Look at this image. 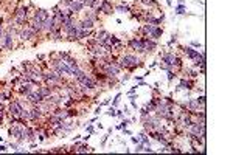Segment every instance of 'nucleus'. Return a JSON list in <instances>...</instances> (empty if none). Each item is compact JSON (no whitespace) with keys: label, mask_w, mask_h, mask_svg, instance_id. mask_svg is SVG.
I'll use <instances>...</instances> for the list:
<instances>
[{"label":"nucleus","mask_w":233,"mask_h":155,"mask_svg":"<svg viewBox=\"0 0 233 155\" xmlns=\"http://www.w3.org/2000/svg\"><path fill=\"white\" fill-rule=\"evenodd\" d=\"M145 147H143V144H140V143H137V149H135V152H142Z\"/></svg>","instance_id":"c756f323"},{"label":"nucleus","mask_w":233,"mask_h":155,"mask_svg":"<svg viewBox=\"0 0 233 155\" xmlns=\"http://www.w3.org/2000/svg\"><path fill=\"white\" fill-rule=\"evenodd\" d=\"M100 112H101V106H100V107H97V110H95V113H97V115H98V113H100Z\"/></svg>","instance_id":"58836bf2"},{"label":"nucleus","mask_w":233,"mask_h":155,"mask_svg":"<svg viewBox=\"0 0 233 155\" xmlns=\"http://www.w3.org/2000/svg\"><path fill=\"white\" fill-rule=\"evenodd\" d=\"M116 11H120V13H129L131 8H129V5H120V6H116Z\"/></svg>","instance_id":"b1692460"},{"label":"nucleus","mask_w":233,"mask_h":155,"mask_svg":"<svg viewBox=\"0 0 233 155\" xmlns=\"http://www.w3.org/2000/svg\"><path fill=\"white\" fill-rule=\"evenodd\" d=\"M11 149H13V150H17L19 147H17V144H13V143H11Z\"/></svg>","instance_id":"e433bc0d"},{"label":"nucleus","mask_w":233,"mask_h":155,"mask_svg":"<svg viewBox=\"0 0 233 155\" xmlns=\"http://www.w3.org/2000/svg\"><path fill=\"white\" fill-rule=\"evenodd\" d=\"M27 17H28V6H20L17 11H16V22L23 25L27 22Z\"/></svg>","instance_id":"0eeeda50"},{"label":"nucleus","mask_w":233,"mask_h":155,"mask_svg":"<svg viewBox=\"0 0 233 155\" xmlns=\"http://www.w3.org/2000/svg\"><path fill=\"white\" fill-rule=\"evenodd\" d=\"M30 28L37 34V33H40L42 31V22H37V20H33V23L30 25Z\"/></svg>","instance_id":"412c9836"},{"label":"nucleus","mask_w":233,"mask_h":155,"mask_svg":"<svg viewBox=\"0 0 233 155\" xmlns=\"http://www.w3.org/2000/svg\"><path fill=\"white\" fill-rule=\"evenodd\" d=\"M162 65H160V68H163V70H173L174 68V64H176V56L173 55V53H165L162 56Z\"/></svg>","instance_id":"20e7f679"},{"label":"nucleus","mask_w":233,"mask_h":155,"mask_svg":"<svg viewBox=\"0 0 233 155\" xmlns=\"http://www.w3.org/2000/svg\"><path fill=\"white\" fill-rule=\"evenodd\" d=\"M183 53L188 56L190 59H194V58H197L199 56V51L197 50H194V48H191V47H185L183 48Z\"/></svg>","instance_id":"dca6fc26"},{"label":"nucleus","mask_w":233,"mask_h":155,"mask_svg":"<svg viewBox=\"0 0 233 155\" xmlns=\"http://www.w3.org/2000/svg\"><path fill=\"white\" fill-rule=\"evenodd\" d=\"M31 85H33V84H30V82H23V84L20 85V93L27 96V95H28L30 92H33V89H31Z\"/></svg>","instance_id":"aec40b11"},{"label":"nucleus","mask_w":233,"mask_h":155,"mask_svg":"<svg viewBox=\"0 0 233 155\" xmlns=\"http://www.w3.org/2000/svg\"><path fill=\"white\" fill-rule=\"evenodd\" d=\"M42 79L45 81L47 85H50V87H58L59 84H64V78H62V74H59L58 71L44 73V74H42Z\"/></svg>","instance_id":"f03ea898"},{"label":"nucleus","mask_w":233,"mask_h":155,"mask_svg":"<svg viewBox=\"0 0 233 155\" xmlns=\"http://www.w3.org/2000/svg\"><path fill=\"white\" fill-rule=\"evenodd\" d=\"M0 141H2V137H0Z\"/></svg>","instance_id":"79ce46f5"},{"label":"nucleus","mask_w":233,"mask_h":155,"mask_svg":"<svg viewBox=\"0 0 233 155\" xmlns=\"http://www.w3.org/2000/svg\"><path fill=\"white\" fill-rule=\"evenodd\" d=\"M179 89L191 90V89H193V82H191V81H186V79H182V81H180V84H179Z\"/></svg>","instance_id":"4be33fe9"},{"label":"nucleus","mask_w":233,"mask_h":155,"mask_svg":"<svg viewBox=\"0 0 233 155\" xmlns=\"http://www.w3.org/2000/svg\"><path fill=\"white\" fill-rule=\"evenodd\" d=\"M142 3L143 5H157L155 0H142Z\"/></svg>","instance_id":"bb28decb"},{"label":"nucleus","mask_w":233,"mask_h":155,"mask_svg":"<svg viewBox=\"0 0 233 155\" xmlns=\"http://www.w3.org/2000/svg\"><path fill=\"white\" fill-rule=\"evenodd\" d=\"M8 134H10V135H14V137L19 140V143L23 141V129H22V127L14 126V127H11L10 130H8Z\"/></svg>","instance_id":"f8f14e48"},{"label":"nucleus","mask_w":233,"mask_h":155,"mask_svg":"<svg viewBox=\"0 0 233 155\" xmlns=\"http://www.w3.org/2000/svg\"><path fill=\"white\" fill-rule=\"evenodd\" d=\"M78 149L75 150V152H78V153H81V152H89V150H92V147H89L87 144H84V146H76Z\"/></svg>","instance_id":"5701e85b"},{"label":"nucleus","mask_w":233,"mask_h":155,"mask_svg":"<svg viewBox=\"0 0 233 155\" xmlns=\"http://www.w3.org/2000/svg\"><path fill=\"white\" fill-rule=\"evenodd\" d=\"M53 67H55V70L59 73V74H67V76H73V70L68 67V64L65 62V61H62V59H56V61H53Z\"/></svg>","instance_id":"7ed1b4c3"},{"label":"nucleus","mask_w":233,"mask_h":155,"mask_svg":"<svg viewBox=\"0 0 233 155\" xmlns=\"http://www.w3.org/2000/svg\"><path fill=\"white\" fill-rule=\"evenodd\" d=\"M120 65V68H128V70H135L137 67H142L143 65V62H140V59L137 58V56H134V55H124V56H121L120 58V61L116 62Z\"/></svg>","instance_id":"f257e3e1"},{"label":"nucleus","mask_w":233,"mask_h":155,"mask_svg":"<svg viewBox=\"0 0 233 155\" xmlns=\"http://www.w3.org/2000/svg\"><path fill=\"white\" fill-rule=\"evenodd\" d=\"M68 56H70V55H68V53H62V51H61V53H59V58H61V59H62V61H65V59H67V58H68Z\"/></svg>","instance_id":"cd10ccee"},{"label":"nucleus","mask_w":233,"mask_h":155,"mask_svg":"<svg viewBox=\"0 0 233 155\" xmlns=\"http://www.w3.org/2000/svg\"><path fill=\"white\" fill-rule=\"evenodd\" d=\"M177 2H179L180 5H183V0H177Z\"/></svg>","instance_id":"a19ab883"},{"label":"nucleus","mask_w":233,"mask_h":155,"mask_svg":"<svg viewBox=\"0 0 233 155\" xmlns=\"http://www.w3.org/2000/svg\"><path fill=\"white\" fill-rule=\"evenodd\" d=\"M5 150H6V147H5V146H0V152H5Z\"/></svg>","instance_id":"ea45409f"},{"label":"nucleus","mask_w":233,"mask_h":155,"mask_svg":"<svg viewBox=\"0 0 233 155\" xmlns=\"http://www.w3.org/2000/svg\"><path fill=\"white\" fill-rule=\"evenodd\" d=\"M34 36H36V33H34L30 27L23 28V30L20 31V39H23V40H30V39H33Z\"/></svg>","instance_id":"ddd939ff"},{"label":"nucleus","mask_w":233,"mask_h":155,"mask_svg":"<svg viewBox=\"0 0 233 155\" xmlns=\"http://www.w3.org/2000/svg\"><path fill=\"white\" fill-rule=\"evenodd\" d=\"M37 92H39L44 98H48V96L53 93V89H52L50 85H42V87H39V89H37Z\"/></svg>","instance_id":"f3484780"},{"label":"nucleus","mask_w":233,"mask_h":155,"mask_svg":"<svg viewBox=\"0 0 233 155\" xmlns=\"http://www.w3.org/2000/svg\"><path fill=\"white\" fill-rule=\"evenodd\" d=\"M2 43H3V47H5L6 50H13V27H11V28L6 31V34L3 36Z\"/></svg>","instance_id":"1a4fd4ad"},{"label":"nucleus","mask_w":233,"mask_h":155,"mask_svg":"<svg viewBox=\"0 0 233 155\" xmlns=\"http://www.w3.org/2000/svg\"><path fill=\"white\" fill-rule=\"evenodd\" d=\"M87 132H89V134H93V127H92V126L87 127Z\"/></svg>","instance_id":"f704fd0d"},{"label":"nucleus","mask_w":233,"mask_h":155,"mask_svg":"<svg viewBox=\"0 0 233 155\" xmlns=\"http://www.w3.org/2000/svg\"><path fill=\"white\" fill-rule=\"evenodd\" d=\"M154 27H155V25H151V23H146V25H145V27H143V33H145V34H149V33L152 31V28H154Z\"/></svg>","instance_id":"393cba45"},{"label":"nucleus","mask_w":233,"mask_h":155,"mask_svg":"<svg viewBox=\"0 0 233 155\" xmlns=\"http://www.w3.org/2000/svg\"><path fill=\"white\" fill-rule=\"evenodd\" d=\"M107 115H109V116H115V115H116V110H115L113 107H110V110L107 112Z\"/></svg>","instance_id":"c85d7f7f"},{"label":"nucleus","mask_w":233,"mask_h":155,"mask_svg":"<svg viewBox=\"0 0 233 155\" xmlns=\"http://www.w3.org/2000/svg\"><path fill=\"white\" fill-rule=\"evenodd\" d=\"M174 76H176V74H174V71H173V70H168V79H170V81L173 79Z\"/></svg>","instance_id":"7c9ffc66"},{"label":"nucleus","mask_w":233,"mask_h":155,"mask_svg":"<svg viewBox=\"0 0 233 155\" xmlns=\"http://www.w3.org/2000/svg\"><path fill=\"white\" fill-rule=\"evenodd\" d=\"M64 3H65V6H70V3H72V0H64Z\"/></svg>","instance_id":"c9c22d12"},{"label":"nucleus","mask_w":233,"mask_h":155,"mask_svg":"<svg viewBox=\"0 0 233 155\" xmlns=\"http://www.w3.org/2000/svg\"><path fill=\"white\" fill-rule=\"evenodd\" d=\"M116 115H118V116H123V110H116Z\"/></svg>","instance_id":"4c0bfd02"},{"label":"nucleus","mask_w":233,"mask_h":155,"mask_svg":"<svg viewBox=\"0 0 233 155\" xmlns=\"http://www.w3.org/2000/svg\"><path fill=\"white\" fill-rule=\"evenodd\" d=\"M55 28H56V27H55L53 17H48V19H45V20L42 22V31H45V33H50V34H52V31H53Z\"/></svg>","instance_id":"9b49d317"},{"label":"nucleus","mask_w":233,"mask_h":155,"mask_svg":"<svg viewBox=\"0 0 233 155\" xmlns=\"http://www.w3.org/2000/svg\"><path fill=\"white\" fill-rule=\"evenodd\" d=\"M191 45H193V47H201V43H199V42H196V40H193V42H191Z\"/></svg>","instance_id":"72a5a7b5"},{"label":"nucleus","mask_w":233,"mask_h":155,"mask_svg":"<svg viewBox=\"0 0 233 155\" xmlns=\"http://www.w3.org/2000/svg\"><path fill=\"white\" fill-rule=\"evenodd\" d=\"M95 13H104V14H112V5L109 0H101L100 6L97 8Z\"/></svg>","instance_id":"9d476101"},{"label":"nucleus","mask_w":233,"mask_h":155,"mask_svg":"<svg viewBox=\"0 0 233 155\" xmlns=\"http://www.w3.org/2000/svg\"><path fill=\"white\" fill-rule=\"evenodd\" d=\"M120 98H121V95L118 93V95H116V96H115V101H113V106H116V104H118V101H120Z\"/></svg>","instance_id":"2f4dec72"},{"label":"nucleus","mask_w":233,"mask_h":155,"mask_svg":"<svg viewBox=\"0 0 233 155\" xmlns=\"http://www.w3.org/2000/svg\"><path fill=\"white\" fill-rule=\"evenodd\" d=\"M48 11H45V9H37L34 13V19L33 20H37V22H44L45 19H48Z\"/></svg>","instance_id":"4468645a"},{"label":"nucleus","mask_w":233,"mask_h":155,"mask_svg":"<svg viewBox=\"0 0 233 155\" xmlns=\"http://www.w3.org/2000/svg\"><path fill=\"white\" fill-rule=\"evenodd\" d=\"M132 143H134V144L140 143V138H138V137H137V138H135V137H132Z\"/></svg>","instance_id":"473e14b6"},{"label":"nucleus","mask_w":233,"mask_h":155,"mask_svg":"<svg viewBox=\"0 0 233 155\" xmlns=\"http://www.w3.org/2000/svg\"><path fill=\"white\" fill-rule=\"evenodd\" d=\"M70 9H72L73 13H79L82 8H84V5L79 2V0H72V3H70V6H68Z\"/></svg>","instance_id":"a211bd4d"},{"label":"nucleus","mask_w":233,"mask_h":155,"mask_svg":"<svg viewBox=\"0 0 233 155\" xmlns=\"http://www.w3.org/2000/svg\"><path fill=\"white\" fill-rule=\"evenodd\" d=\"M42 116V110L37 107V106H34L31 110H30V121H36V119H39Z\"/></svg>","instance_id":"2eb2a0df"},{"label":"nucleus","mask_w":233,"mask_h":155,"mask_svg":"<svg viewBox=\"0 0 233 155\" xmlns=\"http://www.w3.org/2000/svg\"><path fill=\"white\" fill-rule=\"evenodd\" d=\"M176 13H177V14H185V6H183V5H179V6L176 8Z\"/></svg>","instance_id":"a878e982"},{"label":"nucleus","mask_w":233,"mask_h":155,"mask_svg":"<svg viewBox=\"0 0 233 155\" xmlns=\"http://www.w3.org/2000/svg\"><path fill=\"white\" fill-rule=\"evenodd\" d=\"M129 47L138 53H146V47H145V42H143V37L138 39V37H134L129 40Z\"/></svg>","instance_id":"423d86ee"},{"label":"nucleus","mask_w":233,"mask_h":155,"mask_svg":"<svg viewBox=\"0 0 233 155\" xmlns=\"http://www.w3.org/2000/svg\"><path fill=\"white\" fill-rule=\"evenodd\" d=\"M8 110H10V115H11V116H14V118H22V110H23L22 99L13 101L11 104H10V107H8Z\"/></svg>","instance_id":"39448f33"},{"label":"nucleus","mask_w":233,"mask_h":155,"mask_svg":"<svg viewBox=\"0 0 233 155\" xmlns=\"http://www.w3.org/2000/svg\"><path fill=\"white\" fill-rule=\"evenodd\" d=\"M162 34H163V28H160V27H154V28H152V31L149 33L151 39H159Z\"/></svg>","instance_id":"6ab92c4d"},{"label":"nucleus","mask_w":233,"mask_h":155,"mask_svg":"<svg viewBox=\"0 0 233 155\" xmlns=\"http://www.w3.org/2000/svg\"><path fill=\"white\" fill-rule=\"evenodd\" d=\"M78 25L73 23L70 28L65 30V34H67V40H78Z\"/></svg>","instance_id":"6e6552de"}]
</instances>
